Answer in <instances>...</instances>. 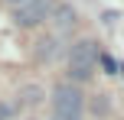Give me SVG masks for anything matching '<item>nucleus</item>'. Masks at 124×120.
Returning a JSON list of instances; mask_svg holds the SVG:
<instances>
[{"instance_id": "nucleus-1", "label": "nucleus", "mask_w": 124, "mask_h": 120, "mask_svg": "<svg viewBox=\"0 0 124 120\" xmlns=\"http://www.w3.org/2000/svg\"><path fill=\"white\" fill-rule=\"evenodd\" d=\"M98 42L95 39H78V42L69 45V78L72 81H88L95 75V65H98Z\"/></svg>"}, {"instance_id": "nucleus-2", "label": "nucleus", "mask_w": 124, "mask_h": 120, "mask_svg": "<svg viewBox=\"0 0 124 120\" xmlns=\"http://www.w3.org/2000/svg\"><path fill=\"white\" fill-rule=\"evenodd\" d=\"M85 97L75 84H59L52 91V120H82Z\"/></svg>"}, {"instance_id": "nucleus-3", "label": "nucleus", "mask_w": 124, "mask_h": 120, "mask_svg": "<svg viewBox=\"0 0 124 120\" xmlns=\"http://www.w3.org/2000/svg\"><path fill=\"white\" fill-rule=\"evenodd\" d=\"M52 13V0H20V6L13 10V23L30 29V26H39L43 19H49Z\"/></svg>"}, {"instance_id": "nucleus-4", "label": "nucleus", "mask_w": 124, "mask_h": 120, "mask_svg": "<svg viewBox=\"0 0 124 120\" xmlns=\"http://www.w3.org/2000/svg\"><path fill=\"white\" fill-rule=\"evenodd\" d=\"M49 16L56 19L59 32H65V29H72V26H75V10H72V6H52Z\"/></svg>"}, {"instance_id": "nucleus-5", "label": "nucleus", "mask_w": 124, "mask_h": 120, "mask_svg": "<svg viewBox=\"0 0 124 120\" xmlns=\"http://www.w3.org/2000/svg\"><path fill=\"white\" fill-rule=\"evenodd\" d=\"M56 55H59V39H43L39 49H36V58H46V62H49V58H56Z\"/></svg>"}, {"instance_id": "nucleus-6", "label": "nucleus", "mask_w": 124, "mask_h": 120, "mask_svg": "<svg viewBox=\"0 0 124 120\" xmlns=\"http://www.w3.org/2000/svg\"><path fill=\"white\" fill-rule=\"evenodd\" d=\"M39 101V88H26L23 91V104H36Z\"/></svg>"}, {"instance_id": "nucleus-7", "label": "nucleus", "mask_w": 124, "mask_h": 120, "mask_svg": "<svg viewBox=\"0 0 124 120\" xmlns=\"http://www.w3.org/2000/svg\"><path fill=\"white\" fill-rule=\"evenodd\" d=\"M10 3H20V0H10Z\"/></svg>"}]
</instances>
